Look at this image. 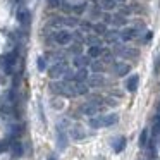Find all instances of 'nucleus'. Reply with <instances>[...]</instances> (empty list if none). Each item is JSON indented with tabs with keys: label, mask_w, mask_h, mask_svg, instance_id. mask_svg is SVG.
<instances>
[{
	"label": "nucleus",
	"mask_w": 160,
	"mask_h": 160,
	"mask_svg": "<svg viewBox=\"0 0 160 160\" xmlns=\"http://www.w3.org/2000/svg\"><path fill=\"white\" fill-rule=\"evenodd\" d=\"M50 90L57 95H62V97H76L78 95L74 81H55L50 84Z\"/></svg>",
	"instance_id": "1"
},
{
	"label": "nucleus",
	"mask_w": 160,
	"mask_h": 160,
	"mask_svg": "<svg viewBox=\"0 0 160 160\" xmlns=\"http://www.w3.org/2000/svg\"><path fill=\"white\" fill-rule=\"evenodd\" d=\"M119 121L117 114H108V115H102V117H91L90 119V126L95 129L98 128H108V126H114Z\"/></svg>",
	"instance_id": "2"
},
{
	"label": "nucleus",
	"mask_w": 160,
	"mask_h": 160,
	"mask_svg": "<svg viewBox=\"0 0 160 160\" xmlns=\"http://www.w3.org/2000/svg\"><path fill=\"white\" fill-rule=\"evenodd\" d=\"M69 71V66L64 59H59V60H53L52 67H50V78L52 79H59V78H64L66 72Z\"/></svg>",
	"instance_id": "3"
},
{
	"label": "nucleus",
	"mask_w": 160,
	"mask_h": 160,
	"mask_svg": "<svg viewBox=\"0 0 160 160\" xmlns=\"http://www.w3.org/2000/svg\"><path fill=\"white\" fill-rule=\"evenodd\" d=\"M53 42H55L57 45H60V47H67V45H71V43L74 42V33H71L69 29L62 28V29H59V31L53 33Z\"/></svg>",
	"instance_id": "4"
},
{
	"label": "nucleus",
	"mask_w": 160,
	"mask_h": 160,
	"mask_svg": "<svg viewBox=\"0 0 160 160\" xmlns=\"http://www.w3.org/2000/svg\"><path fill=\"white\" fill-rule=\"evenodd\" d=\"M100 110H102L100 100L88 102V103H84L83 107H81V114H84V115H90V117H93V115H97Z\"/></svg>",
	"instance_id": "5"
},
{
	"label": "nucleus",
	"mask_w": 160,
	"mask_h": 160,
	"mask_svg": "<svg viewBox=\"0 0 160 160\" xmlns=\"http://www.w3.org/2000/svg\"><path fill=\"white\" fill-rule=\"evenodd\" d=\"M136 35H138V29L136 28H124L119 36H121L122 42H131V40L136 38Z\"/></svg>",
	"instance_id": "6"
},
{
	"label": "nucleus",
	"mask_w": 160,
	"mask_h": 160,
	"mask_svg": "<svg viewBox=\"0 0 160 160\" xmlns=\"http://www.w3.org/2000/svg\"><path fill=\"white\" fill-rule=\"evenodd\" d=\"M138 84H139L138 74H132V76H129L128 79H126V90L131 91V93H134V91L138 90Z\"/></svg>",
	"instance_id": "7"
},
{
	"label": "nucleus",
	"mask_w": 160,
	"mask_h": 160,
	"mask_svg": "<svg viewBox=\"0 0 160 160\" xmlns=\"http://www.w3.org/2000/svg\"><path fill=\"white\" fill-rule=\"evenodd\" d=\"M103 53V48L100 45H90L88 47V59H98Z\"/></svg>",
	"instance_id": "8"
},
{
	"label": "nucleus",
	"mask_w": 160,
	"mask_h": 160,
	"mask_svg": "<svg viewBox=\"0 0 160 160\" xmlns=\"http://www.w3.org/2000/svg\"><path fill=\"white\" fill-rule=\"evenodd\" d=\"M18 19L22 26L29 24V21H31V12H29L28 9H21V11L18 12Z\"/></svg>",
	"instance_id": "9"
},
{
	"label": "nucleus",
	"mask_w": 160,
	"mask_h": 160,
	"mask_svg": "<svg viewBox=\"0 0 160 160\" xmlns=\"http://www.w3.org/2000/svg\"><path fill=\"white\" fill-rule=\"evenodd\" d=\"M124 146H126V138L119 136V138H114V139H112V148H114L115 153H121L122 150H124Z\"/></svg>",
	"instance_id": "10"
},
{
	"label": "nucleus",
	"mask_w": 160,
	"mask_h": 160,
	"mask_svg": "<svg viewBox=\"0 0 160 160\" xmlns=\"http://www.w3.org/2000/svg\"><path fill=\"white\" fill-rule=\"evenodd\" d=\"M72 64L78 67V69H84L88 66V57H83V55H76L72 60Z\"/></svg>",
	"instance_id": "11"
},
{
	"label": "nucleus",
	"mask_w": 160,
	"mask_h": 160,
	"mask_svg": "<svg viewBox=\"0 0 160 160\" xmlns=\"http://www.w3.org/2000/svg\"><path fill=\"white\" fill-rule=\"evenodd\" d=\"M115 0H100V7L103 9V11H114L115 9Z\"/></svg>",
	"instance_id": "12"
},
{
	"label": "nucleus",
	"mask_w": 160,
	"mask_h": 160,
	"mask_svg": "<svg viewBox=\"0 0 160 160\" xmlns=\"http://www.w3.org/2000/svg\"><path fill=\"white\" fill-rule=\"evenodd\" d=\"M90 84L91 86H102V84H103V76H100V74L91 76L90 78Z\"/></svg>",
	"instance_id": "13"
},
{
	"label": "nucleus",
	"mask_w": 160,
	"mask_h": 160,
	"mask_svg": "<svg viewBox=\"0 0 160 160\" xmlns=\"http://www.w3.org/2000/svg\"><path fill=\"white\" fill-rule=\"evenodd\" d=\"M71 134H72L74 139H83V138H84V131H83L81 128H78V126L71 129Z\"/></svg>",
	"instance_id": "14"
},
{
	"label": "nucleus",
	"mask_w": 160,
	"mask_h": 160,
	"mask_svg": "<svg viewBox=\"0 0 160 160\" xmlns=\"http://www.w3.org/2000/svg\"><path fill=\"white\" fill-rule=\"evenodd\" d=\"M115 72H117L119 76H124V74L129 72V66L128 64H117V66H115Z\"/></svg>",
	"instance_id": "15"
},
{
	"label": "nucleus",
	"mask_w": 160,
	"mask_h": 160,
	"mask_svg": "<svg viewBox=\"0 0 160 160\" xmlns=\"http://www.w3.org/2000/svg\"><path fill=\"white\" fill-rule=\"evenodd\" d=\"M36 69L38 71H45L47 69V59L45 57H38V59H36Z\"/></svg>",
	"instance_id": "16"
},
{
	"label": "nucleus",
	"mask_w": 160,
	"mask_h": 160,
	"mask_svg": "<svg viewBox=\"0 0 160 160\" xmlns=\"http://www.w3.org/2000/svg\"><path fill=\"white\" fill-rule=\"evenodd\" d=\"M146 139H148V129H143L141 136H139V146H141V148L146 145Z\"/></svg>",
	"instance_id": "17"
},
{
	"label": "nucleus",
	"mask_w": 160,
	"mask_h": 160,
	"mask_svg": "<svg viewBox=\"0 0 160 160\" xmlns=\"http://www.w3.org/2000/svg\"><path fill=\"white\" fill-rule=\"evenodd\" d=\"M93 31L98 33V35H105V33H107V28H105V24H100V22H98V24L93 26Z\"/></svg>",
	"instance_id": "18"
},
{
	"label": "nucleus",
	"mask_w": 160,
	"mask_h": 160,
	"mask_svg": "<svg viewBox=\"0 0 160 160\" xmlns=\"http://www.w3.org/2000/svg\"><path fill=\"white\" fill-rule=\"evenodd\" d=\"M38 117H40V121H42V124L47 126V117H45V112H43V105L42 103L38 105Z\"/></svg>",
	"instance_id": "19"
},
{
	"label": "nucleus",
	"mask_w": 160,
	"mask_h": 160,
	"mask_svg": "<svg viewBox=\"0 0 160 160\" xmlns=\"http://www.w3.org/2000/svg\"><path fill=\"white\" fill-rule=\"evenodd\" d=\"M60 4H62V0H48V7L52 9H59Z\"/></svg>",
	"instance_id": "20"
},
{
	"label": "nucleus",
	"mask_w": 160,
	"mask_h": 160,
	"mask_svg": "<svg viewBox=\"0 0 160 160\" xmlns=\"http://www.w3.org/2000/svg\"><path fill=\"white\" fill-rule=\"evenodd\" d=\"M91 69H93L95 72H100V71H103V66H102V64H91Z\"/></svg>",
	"instance_id": "21"
},
{
	"label": "nucleus",
	"mask_w": 160,
	"mask_h": 160,
	"mask_svg": "<svg viewBox=\"0 0 160 160\" xmlns=\"http://www.w3.org/2000/svg\"><path fill=\"white\" fill-rule=\"evenodd\" d=\"M160 71V53H158V57H157V62H155V72H158Z\"/></svg>",
	"instance_id": "22"
},
{
	"label": "nucleus",
	"mask_w": 160,
	"mask_h": 160,
	"mask_svg": "<svg viewBox=\"0 0 160 160\" xmlns=\"http://www.w3.org/2000/svg\"><path fill=\"white\" fill-rule=\"evenodd\" d=\"M48 160H57V158H55V157H48Z\"/></svg>",
	"instance_id": "23"
},
{
	"label": "nucleus",
	"mask_w": 160,
	"mask_h": 160,
	"mask_svg": "<svg viewBox=\"0 0 160 160\" xmlns=\"http://www.w3.org/2000/svg\"><path fill=\"white\" fill-rule=\"evenodd\" d=\"M115 2H124V0H115Z\"/></svg>",
	"instance_id": "24"
}]
</instances>
